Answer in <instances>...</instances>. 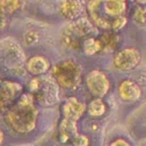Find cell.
I'll return each instance as SVG.
<instances>
[{
	"instance_id": "cell-1",
	"label": "cell",
	"mask_w": 146,
	"mask_h": 146,
	"mask_svg": "<svg viewBox=\"0 0 146 146\" xmlns=\"http://www.w3.org/2000/svg\"><path fill=\"white\" fill-rule=\"evenodd\" d=\"M87 11L94 25L104 31H120L128 23V0H89Z\"/></svg>"
},
{
	"instance_id": "cell-2",
	"label": "cell",
	"mask_w": 146,
	"mask_h": 146,
	"mask_svg": "<svg viewBox=\"0 0 146 146\" xmlns=\"http://www.w3.org/2000/svg\"><path fill=\"white\" fill-rule=\"evenodd\" d=\"M38 115L39 112L35 106L33 94L23 92L21 97L5 112V121L11 130L25 135L35 129Z\"/></svg>"
},
{
	"instance_id": "cell-3",
	"label": "cell",
	"mask_w": 146,
	"mask_h": 146,
	"mask_svg": "<svg viewBox=\"0 0 146 146\" xmlns=\"http://www.w3.org/2000/svg\"><path fill=\"white\" fill-rule=\"evenodd\" d=\"M86 105L76 97H68L62 106V121L59 123V141L63 144L88 145L89 139L86 135L78 132L76 123L86 112Z\"/></svg>"
},
{
	"instance_id": "cell-4",
	"label": "cell",
	"mask_w": 146,
	"mask_h": 146,
	"mask_svg": "<svg viewBox=\"0 0 146 146\" xmlns=\"http://www.w3.org/2000/svg\"><path fill=\"white\" fill-rule=\"evenodd\" d=\"M51 75L59 87L66 90L76 89L82 80L81 67L73 59L60 60L51 67Z\"/></svg>"
},
{
	"instance_id": "cell-5",
	"label": "cell",
	"mask_w": 146,
	"mask_h": 146,
	"mask_svg": "<svg viewBox=\"0 0 146 146\" xmlns=\"http://www.w3.org/2000/svg\"><path fill=\"white\" fill-rule=\"evenodd\" d=\"M92 24V21L87 17H78L76 19L72 21L63 31V44L70 49H80L83 39L94 31Z\"/></svg>"
},
{
	"instance_id": "cell-6",
	"label": "cell",
	"mask_w": 146,
	"mask_h": 146,
	"mask_svg": "<svg viewBox=\"0 0 146 146\" xmlns=\"http://www.w3.org/2000/svg\"><path fill=\"white\" fill-rule=\"evenodd\" d=\"M57 82H52L50 80H42L40 78H34L31 80L30 90L33 94L34 98L42 106H49L57 102L58 91H57Z\"/></svg>"
},
{
	"instance_id": "cell-7",
	"label": "cell",
	"mask_w": 146,
	"mask_h": 146,
	"mask_svg": "<svg viewBox=\"0 0 146 146\" xmlns=\"http://www.w3.org/2000/svg\"><path fill=\"white\" fill-rule=\"evenodd\" d=\"M86 84L94 97H105L111 89V80L105 72L92 70L86 76Z\"/></svg>"
},
{
	"instance_id": "cell-8",
	"label": "cell",
	"mask_w": 146,
	"mask_h": 146,
	"mask_svg": "<svg viewBox=\"0 0 146 146\" xmlns=\"http://www.w3.org/2000/svg\"><path fill=\"white\" fill-rule=\"evenodd\" d=\"M141 55L136 47H127L119 50L113 57V64L115 68L120 71H130L139 65Z\"/></svg>"
},
{
	"instance_id": "cell-9",
	"label": "cell",
	"mask_w": 146,
	"mask_h": 146,
	"mask_svg": "<svg viewBox=\"0 0 146 146\" xmlns=\"http://www.w3.org/2000/svg\"><path fill=\"white\" fill-rule=\"evenodd\" d=\"M23 86L13 80H2L1 82V111L5 113L7 108L15 103L23 94Z\"/></svg>"
},
{
	"instance_id": "cell-10",
	"label": "cell",
	"mask_w": 146,
	"mask_h": 146,
	"mask_svg": "<svg viewBox=\"0 0 146 146\" xmlns=\"http://www.w3.org/2000/svg\"><path fill=\"white\" fill-rule=\"evenodd\" d=\"M119 96L125 103H135L141 96V89L137 82L130 79H125L119 84Z\"/></svg>"
},
{
	"instance_id": "cell-11",
	"label": "cell",
	"mask_w": 146,
	"mask_h": 146,
	"mask_svg": "<svg viewBox=\"0 0 146 146\" xmlns=\"http://www.w3.org/2000/svg\"><path fill=\"white\" fill-rule=\"evenodd\" d=\"M26 68L31 74L38 76L47 73L51 68V64L47 57L41 55H35L26 60Z\"/></svg>"
},
{
	"instance_id": "cell-12",
	"label": "cell",
	"mask_w": 146,
	"mask_h": 146,
	"mask_svg": "<svg viewBox=\"0 0 146 146\" xmlns=\"http://www.w3.org/2000/svg\"><path fill=\"white\" fill-rule=\"evenodd\" d=\"M59 15L66 21H74L81 14V5L79 0H62L59 5Z\"/></svg>"
},
{
	"instance_id": "cell-13",
	"label": "cell",
	"mask_w": 146,
	"mask_h": 146,
	"mask_svg": "<svg viewBox=\"0 0 146 146\" xmlns=\"http://www.w3.org/2000/svg\"><path fill=\"white\" fill-rule=\"evenodd\" d=\"M8 44H6L5 41H2V52L3 56L7 57L9 60H15L21 63V60L25 59L24 57V52L22 50V48L19 47V44L14 41V40H7Z\"/></svg>"
},
{
	"instance_id": "cell-14",
	"label": "cell",
	"mask_w": 146,
	"mask_h": 146,
	"mask_svg": "<svg viewBox=\"0 0 146 146\" xmlns=\"http://www.w3.org/2000/svg\"><path fill=\"white\" fill-rule=\"evenodd\" d=\"M81 48L86 55L91 56L103 50V43H102L100 38H94V36L88 35L83 39Z\"/></svg>"
},
{
	"instance_id": "cell-15",
	"label": "cell",
	"mask_w": 146,
	"mask_h": 146,
	"mask_svg": "<svg viewBox=\"0 0 146 146\" xmlns=\"http://www.w3.org/2000/svg\"><path fill=\"white\" fill-rule=\"evenodd\" d=\"M99 38L103 43V50H106V51H112L116 49L121 41L120 35L116 34L115 31H105Z\"/></svg>"
},
{
	"instance_id": "cell-16",
	"label": "cell",
	"mask_w": 146,
	"mask_h": 146,
	"mask_svg": "<svg viewBox=\"0 0 146 146\" xmlns=\"http://www.w3.org/2000/svg\"><path fill=\"white\" fill-rule=\"evenodd\" d=\"M87 111H88V113H89L91 116H94V117L102 116V115H104V113L106 112V104L104 103L103 98H100V97H95V98L88 104Z\"/></svg>"
},
{
	"instance_id": "cell-17",
	"label": "cell",
	"mask_w": 146,
	"mask_h": 146,
	"mask_svg": "<svg viewBox=\"0 0 146 146\" xmlns=\"http://www.w3.org/2000/svg\"><path fill=\"white\" fill-rule=\"evenodd\" d=\"M22 1L21 0H1L0 8H1V14L5 16L13 15L21 8Z\"/></svg>"
},
{
	"instance_id": "cell-18",
	"label": "cell",
	"mask_w": 146,
	"mask_h": 146,
	"mask_svg": "<svg viewBox=\"0 0 146 146\" xmlns=\"http://www.w3.org/2000/svg\"><path fill=\"white\" fill-rule=\"evenodd\" d=\"M132 18L136 24L144 25L146 24V5H139L135 8L132 13Z\"/></svg>"
},
{
	"instance_id": "cell-19",
	"label": "cell",
	"mask_w": 146,
	"mask_h": 146,
	"mask_svg": "<svg viewBox=\"0 0 146 146\" xmlns=\"http://www.w3.org/2000/svg\"><path fill=\"white\" fill-rule=\"evenodd\" d=\"M39 41V34L35 31H29L25 33L24 35V42L27 47H31L33 44H35Z\"/></svg>"
},
{
	"instance_id": "cell-20",
	"label": "cell",
	"mask_w": 146,
	"mask_h": 146,
	"mask_svg": "<svg viewBox=\"0 0 146 146\" xmlns=\"http://www.w3.org/2000/svg\"><path fill=\"white\" fill-rule=\"evenodd\" d=\"M111 145H130V143L128 141V140H124V139H122V138H117V139H115V140H113L112 143H111Z\"/></svg>"
},
{
	"instance_id": "cell-21",
	"label": "cell",
	"mask_w": 146,
	"mask_h": 146,
	"mask_svg": "<svg viewBox=\"0 0 146 146\" xmlns=\"http://www.w3.org/2000/svg\"><path fill=\"white\" fill-rule=\"evenodd\" d=\"M135 1H137L139 3H146V0H135Z\"/></svg>"
}]
</instances>
